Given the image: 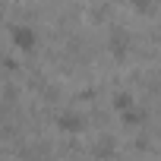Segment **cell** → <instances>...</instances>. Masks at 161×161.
<instances>
[{"label":"cell","instance_id":"obj_1","mask_svg":"<svg viewBox=\"0 0 161 161\" xmlns=\"http://www.w3.org/2000/svg\"><path fill=\"white\" fill-rule=\"evenodd\" d=\"M10 38H13V44H16L19 51H35V44H38V35H35V29H29V25H13V29H10Z\"/></svg>","mask_w":161,"mask_h":161},{"label":"cell","instance_id":"obj_2","mask_svg":"<svg viewBox=\"0 0 161 161\" xmlns=\"http://www.w3.org/2000/svg\"><path fill=\"white\" fill-rule=\"evenodd\" d=\"M57 126H60V130H66V133H79V130H82L86 123L79 120L76 114H60V120H57Z\"/></svg>","mask_w":161,"mask_h":161}]
</instances>
